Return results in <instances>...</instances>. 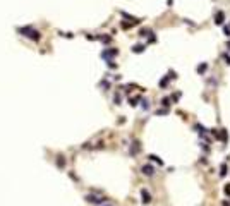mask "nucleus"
I'll use <instances>...</instances> for the list:
<instances>
[{"label": "nucleus", "instance_id": "nucleus-1", "mask_svg": "<svg viewBox=\"0 0 230 206\" xmlns=\"http://www.w3.org/2000/svg\"><path fill=\"white\" fill-rule=\"evenodd\" d=\"M223 21H225V14H223L222 10H218V12L215 14V24L222 26V24H223Z\"/></svg>", "mask_w": 230, "mask_h": 206}, {"label": "nucleus", "instance_id": "nucleus-9", "mask_svg": "<svg viewBox=\"0 0 230 206\" xmlns=\"http://www.w3.org/2000/svg\"><path fill=\"white\" fill-rule=\"evenodd\" d=\"M227 48H229V50H230V40H229V43H227Z\"/></svg>", "mask_w": 230, "mask_h": 206}, {"label": "nucleus", "instance_id": "nucleus-5", "mask_svg": "<svg viewBox=\"0 0 230 206\" xmlns=\"http://www.w3.org/2000/svg\"><path fill=\"white\" fill-rule=\"evenodd\" d=\"M206 69H208V65H206V64H201V65L198 67V72H205Z\"/></svg>", "mask_w": 230, "mask_h": 206}, {"label": "nucleus", "instance_id": "nucleus-6", "mask_svg": "<svg viewBox=\"0 0 230 206\" xmlns=\"http://www.w3.org/2000/svg\"><path fill=\"white\" fill-rule=\"evenodd\" d=\"M222 141H227V131L222 129Z\"/></svg>", "mask_w": 230, "mask_h": 206}, {"label": "nucleus", "instance_id": "nucleus-7", "mask_svg": "<svg viewBox=\"0 0 230 206\" xmlns=\"http://www.w3.org/2000/svg\"><path fill=\"white\" fill-rule=\"evenodd\" d=\"M223 33H225L227 36H230V28H229V26H225V28H223Z\"/></svg>", "mask_w": 230, "mask_h": 206}, {"label": "nucleus", "instance_id": "nucleus-2", "mask_svg": "<svg viewBox=\"0 0 230 206\" xmlns=\"http://www.w3.org/2000/svg\"><path fill=\"white\" fill-rule=\"evenodd\" d=\"M143 174L144 175H153V167L151 165H144L143 167Z\"/></svg>", "mask_w": 230, "mask_h": 206}, {"label": "nucleus", "instance_id": "nucleus-3", "mask_svg": "<svg viewBox=\"0 0 230 206\" xmlns=\"http://www.w3.org/2000/svg\"><path fill=\"white\" fill-rule=\"evenodd\" d=\"M143 201H144V203H150V201H151V196H150V193L143 191Z\"/></svg>", "mask_w": 230, "mask_h": 206}, {"label": "nucleus", "instance_id": "nucleus-4", "mask_svg": "<svg viewBox=\"0 0 230 206\" xmlns=\"http://www.w3.org/2000/svg\"><path fill=\"white\" fill-rule=\"evenodd\" d=\"M220 175H222V177L227 175V163H223V165L220 167Z\"/></svg>", "mask_w": 230, "mask_h": 206}, {"label": "nucleus", "instance_id": "nucleus-8", "mask_svg": "<svg viewBox=\"0 0 230 206\" xmlns=\"http://www.w3.org/2000/svg\"><path fill=\"white\" fill-rule=\"evenodd\" d=\"M223 60H225V62L230 65V57H229V55H223Z\"/></svg>", "mask_w": 230, "mask_h": 206}]
</instances>
